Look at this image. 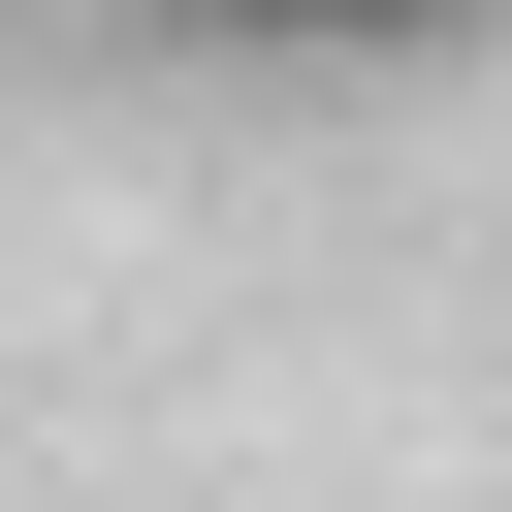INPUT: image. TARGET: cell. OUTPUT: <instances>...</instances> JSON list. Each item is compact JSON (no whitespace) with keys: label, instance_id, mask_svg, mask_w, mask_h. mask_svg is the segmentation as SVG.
<instances>
[{"label":"cell","instance_id":"1","mask_svg":"<svg viewBox=\"0 0 512 512\" xmlns=\"http://www.w3.org/2000/svg\"><path fill=\"white\" fill-rule=\"evenodd\" d=\"M192 32H256V64H416V32H480V0H192Z\"/></svg>","mask_w":512,"mask_h":512}]
</instances>
